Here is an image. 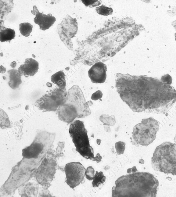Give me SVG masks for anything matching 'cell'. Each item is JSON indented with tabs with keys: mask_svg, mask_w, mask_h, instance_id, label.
I'll return each instance as SVG.
<instances>
[{
	"mask_svg": "<svg viewBox=\"0 0 176 197\" xmlns=\"http://www.w3.org/2000/svg\"><path fill=\"white\" fill-rule=\"evenodd\" d=\"M82 2L85 5V6L90 7L98 6L101 4V2L99 1L84 0V1H82Z\"/></svg>",
	"mask_w": 176,
	"mask_h": 197,
	"instance_id": "obj_20",
	"label": "cell"
},
{
	"mask_svg": "<svg viewBox=\"0 0 176 197\" xmlns=\"http://www.w3.org/2000/svg\"><path fill=\"white\" fill-rule=\"evenodd\" d=\"M9 74L10 81L8 83L9 86L13 89L18 88L20 84L22 83L21 75L18 71L12 70L8 71Z\"/></svg>",
	"mask_w": 176,
	"mask_h": 197,
	"instance_id": "obj_12",
	"label": "cell"
},
{
	"mask_svg": "<svg viewBox=\"0 0 176 197\" xmlns=\"http://www.w3.org/2000/svg\"><path fill=\"white\" fill-rule=\"evenodd\" d=\"M85 175L86 178L88 180H93L95 177V170L92 167L90 166L87 169Z\"/></svg>",
	"mask_w": 176,
	"mask_h": 197,
	"instance_id": "obj_19",
	"label": "cell"
},
{
	"mask_svg": "<svg viewBox=\"0 0 176 197\" xmlns=\"http://www.w3.org/2000/svg\"><path fill=\"white\" fill-rule=\"evenodd\" d=\"M51 81L57 85L59 88L65 89L66 86L65 74L62 71H59L51 77Z\"/></svg>",
	"mask_w": 176,
	"mask_h": 197,
	"instance_id": "obj_14",
	"label": "cell"
},
{
	"mask_svg": "<svg viewBox=\"0 0 176 197\" xmlns=\"http://www.w3.org/2000/svg\"><path fill=\"white\" fill-rule=\"evenodd\" d=\"M115 184L112 197H155L159 182L149 173L136 172L119 177Z\"/></svg>",
	"mask_w": 176,
	"mask_h": 197,
	"instance_id": "obj_1",
	"label": "cell"
},
{
	"mask_svg": "<svg viewBox=\"0 0 176 197\" xmlns=\"http://www.w3.org/2000/svg\"><path fill=\"white\" fill-rule=\"evenodd\" d=\"M106 177L104 176L102 172H99L96 171L93 179V181L92 182L93 187H98L100 185H101L105 182Z\"/></svg>",
	"mask_w": 176,
	"mask_h": 197,
	"instance_id": "obj_16",
	"label": "cell"
},
{
	"mask_svg": "<svg viewBox=\"0 0 176 197\" xmlns=\"http://www.w3.org/2000/svg\"><path fill=\"white\" fill-rule=\"evenodd\" d=\"M137 171V168L136 167H134L133 168H132V173H135Z\"/></svg>",
	"mask_w": 176,
	"mask_h": 197,
	"instance_id": "obj_24",
	"label": "cell"
},
{
	"mask_svg": "<svg viewBox=\"0 0 176 197\" xmlns=\"http://www.w3.org/2000/svg\"><path fill=\"white\" fill-rule=\"evenodd\" d=\"M132 172V168H130L128 169L127 170V173L128 174L131 173Z\"/></svg>",
	"mask_w": 176,
	"mask_h": 197,
	"instance_id": "obj_26",
	"label": "cell"
},
{
	"mask_svg": "<svg viewBox=\"0 0 176 197\" xmlns=\"http://www.w3.org/2000/svg\"><path fill=\"white\" fill-rule=\"evenodd\" d=\"M126 144L124 142L119 141L116 143L115 147L118 155L123 154L125 149Z\"/></svg>",
	"mask_w": 176,
	"mask_h": 197,
	"instance_id": "obj_18",
	"label": "cell"
},
{
	"mask_svg": "<svg viewBox=\"0 0 176 197\" xmlns=\"http://www.w3.org/2000/svg\"><path fill=\"white\" fill-rule=\"evenodd\" d=\"M151 163L155 171L176 176V144L166 142L157 147Z\"/></svg>",
	"mask_w": 176,
	"mask_h": 197,
	"instance_id": "obj_3",
	"label": "cell"
},
{
	"mask_svg": "<svg viewBox=\"0 0 176 197\" xmlns=\"http://www.w3.org/2000/svg\"><path fill=\"white\" fill-rule=\"evenodd\" d=\"M95 158V161H96L97 163H99L101 161L102 157L101 156V155H100L99 153L97 154Z\"/></svg>",
	"mask_w": 176,
	"mask_h": 197,
	"instance_id": "obj_23",
	"label": "cell"
},
{
	"mask_svg": "<svg viewBox=\"0 0 176 197\" xmlns=\"http://www.w3.org/2000/svg\"><path fill=\"white\" fill-rule=\"evenodd\" d=\"M95 10L98 14L104 16L112 15L113 12L112 8L107 7L104 5L96 7Z\"/></svg>",
	"mask_w": 176,
	"mask_h": 197,
	"instance_id": "obj_17",
	"label": "cell"
},
{
	"mask_svg": "<svg viewBox=\"0 0 176 197\" xmlns=\"http://www.w3.org/2000/svg\"><path fill=\"white\" fill-rule=\"evenodd\" d=\"M15 32L14 30L1 27L0 32V41L2 42L10 41L14 39Z\"/></svg>",
	"mask_w": 176,
	"mask_h": 197,
	"instance_id": "obj_13",
	"label": "cell"
},
{
	"mask_svg": "<svg viewBox=\"0 0 176 197\" xmlns=\"http://www.w3.org/2000/svg\"><path fill=\"white\" fill-rule=\"evenodd\" d=\"M33 14L36 16L34 20L35 23L39 26L40 29L45 31L53 26L56 21V18L49 13L47 15L40 13L36 6L34 7Z\"/></svg>",
	"mask_w": 176,
	"mask_h": 197,
	"instance_id": "obj_9",
	"label": "cell"
},
{
	"mask_svg": "<svg viewBox=\"0 0 176 197\" xmlns=\"http://www.w3.org/2000/svg\"><path fill=\"white\" fill-rule=\"evenodd\" d=\"M101 139H97V144H98V145H100V144H101Z\"/></svg>",
	"mask_w": 176,
	"mask_h": 197,
	"instance_id": "obj_25",
	"label": "cell"
},
{
	"mask_svg": "<svg viewBox=\"0 0 176 197\" xmlns=\"http://www.w3.org/2000/svg\"><path fill=\"white\" fill-rule=\"evenodd\" d=\"M69 133L77 151L86 159L95 161L93 149L90 145L88 131L83 122L75 120L70 125Z\"/></svg>",
	"mask_w": 176,
	"mask_h": 197,
	"instance_id": "obj_4",
	"label": "cell"
},
{
	"mask_svg": "<svg viewBox=\"0 0 176 197\" xmlns=\"http://www.w3.org/2000/svg\"><path fill=\"white\" fill-rule=\"evenodd\" d=\"M175 40L176 41V34H175Z\"/></svg>",
	"mask_w": 176,
	"mask_h": 197,
	"instance_id": "obj_28",
	"label": "cell"
},
{
	"mask_svg": "<svg viewBox=\"0 0 176 197\" xmlns=\"http://www.w3.org/2000/svg\"><path fill=\"white\" fill-rule=\"evenodd\" d=\"M66 182L70 188L74 189L83 181L86 169L80 162H71L66 164L64 168Z\"/></svg>",
	"mask_w": 176,
	"mask_h": 197,
	"instance_id": "obj_7",
	"label": "cell"
},
{
	"mask_svg": "<svg viewBox=\"0 0 176 197\" xmlns=\"http://www.w3.org/2000/svg\"><path fill=\"white\" fill-rule=\"evenodd\" d=\"M67 95L66 89L56 88L38 100L36 106L41 110L55 111L66 102Z\"/></svg>",
	"mask_w": 176,
	"mask_h": 197,
	"instance_id": "obj_6",
	"label": "cell"
},
{
	"mask_svg": "<svg viewBox=\"0 0 176 197\" xmlns=\"http://www.w3.org/2000/svg\"><path fill=\"white\" fill-rule=\"evenodd\" d=\"M93 105L91 101L86 102L82 90L78 85H74L69 89L66 102L61 108L65 115L73 121L76 118L90 115L89 106Z\"/></svg>",
	"mask_w": 176,
	"mask_h": 197,
	"instance_id": "obj_2",
	"label": "cell"
},
{
	"mask_svg": "<svg viewBox=\"0 0 176 197\" xmlns=\"http://www.w3.org/2000/svg\"><path fill=\"white\" fill-rule=\"evenodd\" d=\"M39 69V63L32 58L27 59L24 64L19 68L18 71L21 76L23 75L26 77L33 76Z\"/></svg>",
	"mask_w": 176,
	"mask_h": 197,
	"instance_id": "obj_10",
	"label": "cell"
},
{
	"mask_svg": "<svg viewBox=\"0 0 176 197\" xmlns=\"http://www.w3.org/2000/svg\"><path fill=\"white\" fill-rule=\"evenodd\" d=\"M106 65L101 62L96 63L88 72V76L91 81L94 83L102 84L106 78Z\"/></svg>",
	"mask_w": 176,
	"mask_h": 197,
	"instance_id": "obj_8",
	"label": "cell"
},
{
	"mask_svg": "<svg viewBox=\"0 0 176 197\" xmlns=\"http://www.w3.org/2000/svg\"><path fill=\"white\" fill-rule=\"evenodd\" d=\"M43 149L42 145L34 143L23 150V156L27 158H36L38 157Z\"/></svg>",
	"mask_w": 176,
	"mask_h": 197,
	"instance_id": "obj_11",
	"label": "cell"
},
{
	"mask_svg": "<svg viewBox=\"0 0 176 197\" xmlns=\"http://www.w3.org/2000/svg\"><path fill=\"white\" fill-rule=\"evenodd\" d=\"M162 80L164 82H167L168 84L169 83L171 84L172 81L171 76H170L169 74H167L164 76H162Z\"/></svg>",
	"mask_w": 176,
	"mask_h": 197,
	"instance_id": "obj_22",
	"label": "cell"
},
{
	"mask_svg": "<svg viewBox=\"0 0 176 197\" xmlns=\"http://www.w3.org/2000/svg\"><path fill=\"white\" fill-rule=\"evenodd\" d=\"M159 130L157 122L151 119L142 120L133 128L132 142L136 146H148L155 140Z\"/></svg>",
	"mask_w": 176,
	"mask_h": 197,
	"instance_id": "obj_5",
	"label": "cell"
},
{
	"mask_svg": "<svg viewBox=\"0 0 176 197\" xmlns=\"http://www.w3.org/2000/svg\"><path fill=\"white\" fill-rule=\"evenodd\" d=\"M102 92L100 90L97 91L94 93L91 97L92 100H97L101 99L102 97Z\"/></svg>",
	"mask_w": 176,
	"mask_h": 197,
	"instance_id": "obj_21",
	"label": "cell"
},
{
	"mask_svg": "<svg viewBox=\"0 0 176 197\" xmlns=\"http://www.w3.org/2000/svg\"><path fill=\"white\" fill-rule=\"evenodd\" d=\"M33 26L30 23H25L20 24L21 34L25 37H29L32 31Z\"/></svg>",
	"mask_w": 176,
	"mask_h": 197,
	"instance_id": "obj_15",
	"label": "cell"
},
{
	"mask_svg": "<svg viewBox=\"0 0 176 197\" xmlns=\"http://www.w3.org/2000/svg\"><path fill=\"white\" fill-rule=\"evenodd\" d=\"M142 162L144 163V161L142 159H140L139 160V163L141 164H143Z\"/></svg>",
	"mask_w": 176,
	"mask_h": 197,
	"instance_id": "obj_27",
	"label": "cell"
}]
</instances>
